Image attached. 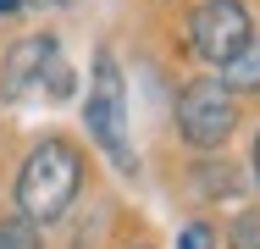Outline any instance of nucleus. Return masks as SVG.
Masks as SVG:
<instances>
[{
	"label": "nucleus",
	"mask_w": 260,
	"mask_h": 249,
	"mask_svg": "<svg viewBox=\"0 0 260 249\" xmlns=\"http://www.w3.org/2000/svg\"><path fill=\"white\" fill-rule=\"evenodd\" d=\"M83 183V161L67 139H45L22 161V177H17V205H22V222H61L67 205Z\"/></svg>",
	"instance_id": "f257e3e1"
},
{
	"label": "nucleus",
	"mask_w": 260,
	"mask_h": 249,
	"mask_svg": "<svg viewBox=\"0 0 260 249\" xmlns=\"http://www.w3.org/2000/svg\"><path fill=\"white\" fill-rule=\"evenodd\" d=\"M83 122H89V139L111 155L116 172H139V155H133V139H127V95H122V72H116L111 55L94 61V83H89Z\"/></svg>",
	"instance_id": "f03ea898"
},
{
	"label": "nucleus",
	"mask_w": 260,
	"mask_h": 249,
	"mask_svg": "<svg viewBox=\"0 0 260 249\" xmlns=\"http://www.w3.org/2000/svg\"><path fill=\"white\" fill-rule=\"evenodd\" d=\"M233 122H238V105H233V95H227L216 78H200V83L183 89V100H177V133H183L194 149L227 144Z\"/></svg>",
	"instance_id": "7ed1b4c3"
},
{
	"label": "nucleus",
	"mask_w": 260,
	"mask_h": 249,
	"mask_svg": "<svg viewBox=\"0 0 260 249\" xmlns=\"http://www.w3.org/2000/svg\"><path fill=\"white\" fill-rule=\"evenodd\" d=\"M188 39H194V50H200L205 61L227 67L238 50L255 39V28H249V11H244L238 0H205V6L188 17Z\"/></svg>",
	"instance_id": "20e7f679"
},
{
	"label": "nucleus",
	"mask_w": 260,
	"mask_h": 249,
	"mask_svg": "<svg viewBox=\"0 0 260 249\" xmlns=\"http://www.w3.org/2000/svg\"><path fill=\"white\" fill-rule=\"evenodd\" d=\"M50 61H55V39H50V34H34V39L11 45L6 72H0V95H6V100H22L34 83H45V67H50Z\"/></svg>",
	"instance_id": "39448f33"
},
{
	"label": "nucleus",
	"mask_w": 260,
	"mask_h": 249,
	"mask_svg": "<svg viewBox=\"0 0 260 249\" xmlns=\"http://www.w3.org/2000/svg\"><path fill=\"white\" fill-rule=\"evenodd\" d=\"M216 83H221L227 95H249V89H260V34L238 50L227 67H221V78H216Z\"/></svg>",
	"instance_id": "423d86ee"
},
{
	"label": "nucleus",
	"mask_w": 260,
	"mask_h": 249,
	"mask_svg": "<svg viewBox=\"0 0 260 249\" xmlns=\"http://www.w3.org/2000/svg\"><path fill=\"white\" fill-rule=\"evenodd\" d=\"M0 249H39V227H34V222H22V216L0 222Z\"/></svg>",
	"instance_id": "0eeeda50"
},
{
	"label": "nucleus",
	"mask_w": 260,
	"mask_h": 249,
	"mask_svg": "<svg viewBox=\"0 0 260 249\" xmlns=\"http://www.w3.org/2000/svg\"><path fill=\"white\" fill-rule=\"evenodd\" d=\"M233 249H260V210H244L233 222Z\"/></svg>",
	"instance_id": "6e6552de"
},
{
	"label": "nucleus",
	"mask_w": 260,
	"mask_h": 249,
	"mask_svg": "<svg viewBox=\"0 0 260 249\" xmlns=\"http://www.w3.org/2000/svg\"><path fill=\"white\" fill-rule=\"evenodd\" d=\"M45 72H50V95H55V100H67V95H72V67H67L61 55H55Z\"/></svg>",
	"instance_id": "1a4fd4ad"
},
{
	"label": "nucleus",
	"mask_w": 260,
	"mask_h": 249,
	"mask_svg": "<svg viewBox=\"0 0 260 249\" xmlns=\"http://www.w3.org/2000/svg\"><path fill=\"white\" fill-rule=\"evenodd\" d=\"M255 183H260V139H255Z\"/></svg>",
	"instance_id": "9d476101"
},
{
	"label": "nucleus",
	"mask_w": 260,
	"mask_h": 249,
	"mask_svg": "<svg viewBox=\"0 0 260 249\" xmlns=\"http://www.w3.org/2000/svg\"><path fill=\"white\" fill-rule=\"evenodd\" d=\"M17 6H22V0H0V11H17Z\"/></svg>",
	"instance_id": "9b49d317"
}]
</instances>
